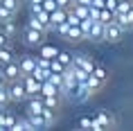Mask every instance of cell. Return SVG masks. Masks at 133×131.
<instances>
[{
	"mask_svg": "<svg viewBox=\"0 0 133 131\" xmlns=\"http://www.w3.org/2000/svg\"><path fill=\"white\" fill-rule=\"evenodd\" d=\"M7 90H9V99L11 102H25L27 99V90H25V84L21 79H14V82H7Z\"/></svg>",
	"mask_w": 133,
	"mask_h": 131,
	"instance_id": "cell-1",
	"label": "cell"
},
{
	"mask_svg": "<svg viewBox=\"0 0 133 131\" xmlns=\"http://www.w3.org/2000/svg\"><path fill=\"white\" fill-rule=\"evenodd\" d=\"M124 29L119 27L115 21H111V23H106L104 25V41H108V43H119L122 39H124Z\"/></svg>",
	"mask_w": 133,
	"mask_h": 131,
	"instance_id": "cell-2",
	"label": "cell"
},
{
	"mask_svg": "<svg viewBox=\"0 0 133 131\" xmlns=\"http://www.w3.org/2000/svg\"><path fill=\"white\" fill-rule=\"evenodd\" d=\"M0 70H2V79H5V82H14V79H21V77H23L21 66H18V57H16L14 61L0 66Z\"/></svg>",
	"mask_w": 133,
	"mask_h": 131,
	"instance_id": "cell-3",
	"label": "cell"
},
{
	"mask_svg": "<svg viewBox=\"0 0 133 131\" xmlns=\"http://www.w3.org/2000/svg\"><path fill=\"white\" fill-rule=\"evenodd\" d=\"M45 36L48 34H43V32H38V29H32V27H27V25H25V29H23V41H25V45H29V48H38Z\"/></svg>",
	"mask_w": 133,
	"mask_h": 131,
	"instance_id": "cell-4",
	"label": "cell"
},
{
	"mask_svg": "<svg viewBox=\"0 0 133 131\" xmlns=\"http://www.w3.org/2000/svg\"><path fill=\"white\" fill-rule=\"evenodd\" d=\"M72 68H79V70H86V72H92V68H95V61H92L88 54H72Z\"/></svg>",
	"mask_w": 133,
	"mask_h": 131,
	"instance_id": "cell-5",
	"label": "cell"
},
{
	"mask_svg": "<svg viewBox=\"0 0 133 131\" xmlns=\"http://www.w3.org/2000/svg\"><path fill=\"white\" fill-rule=\"evenodd\" d=\"M18 66H21L23 75H32L36 68V57L34 54H21L18 57Z\"/></svg>",
	"mask_w": 133,
	"mask_h": 131,
	"instance_id": "cell-6",
	"label": "cell"
},
{
	"mask_svg": "<svg viewBox=\"0 0 133 131\" xmlns=\"http://www.w3.org/2000/svg\"><path fill=\"white\" fill-rule=\"evenodd\" d=\"M86 41H104V23H99V21H92L90 29H88V34H86Z\"/></svg>",
	"mask_w": 133,
	"mask_h": 131,
	"instance_id": "cell-7",
	"label": "cell"
},
{
	"mask_svg": "<svg viewBox=\"0 0 133 131\" xmlns=\"http://www.w3.org/2000/svg\"><path fill=\"white\" fill-rule=\"evenodd\" d=\"M23 84H25V90H27V97L32 95H41V82L32 75H23Z\"/></svg>",
	"mask_w": 133,
	"mask_h": 131,
	"instance_id": "cell-8",
	"label": "cell"
},
{
	"mask_svg": "<svg viewBox=\"0 0 133 131\" xmlns=\"http://www.w3.org/2000/svg\"><path fill=\"white\" fill-rule=\"evenodd\" d=\"M92 117H95V120H97L104 129H113V127H115V117H113L108 111H104V109L95 111V113H92Z\"/></svg>",
	"mask_w": 133,
	"mask_h": 131,
	"instance_id": "cell-9",
	"label": "cell"
},
{
	"mask_svg": "<svg viewBox=\"0 0 133 131\" xmlns=\"http://www.w3.org/2000/svg\"><path fill=\"white\" fill-rule=\"evenodd\" d=\"M43 109H45V106H43V97L41 95L27 97V115H41Z\"/></svg>",
	"mask_w": 133,
	"mask_h": 131,
	"instance_id": "cell-10",
	"label": "cell"
},
{
	"mask_svg": "<svg viewBox=\"0 0 133 131\" xmlns=\"http://www.w3.org/2000/svg\"><path fill=\"white\" fill-rule=\"evenodd\" d=\"M16 57H18V54H16V50H14V45H11V43L2 45V48H0V66H5V63L14 61Z\"/></svg>",
	"mask_w": 133,
	"mask_h": 131,
	"instance_id": "cell-11",
	"label": "cell"
},
{
	"mask_svg": "<svg viewBox=\"0 0 133 131\" xmlns=\"http://www.w3.org/2000/svg\"><path fill=\"white\" fill-rule=\"evenodd\" d=\"M65 41H70V43L86 41V36H84V32H81V27H79V25H70V27H68V34H65Z\"/></svg>",
	"mask_w": 133,
	"mask_h": 131,
	"instance_id": "cell-12",
	"label": "cell"
},
{
	"mask_svg": "<svg viewBox=\"0 0 133 131\" xmlns=\"http://www.w3.org/2000/svg\"><path fill=\"white\" fill-rule=\"evenodd\" d=\"M38 54L45 57V59H54V57L59 54V48L52 45V43H45V41H43L41 45H38Z\"/></svg>",
	"mask_w": 133,
	"mask_h": 131,
	"instance_id": "cell-13",
	"label": "cell"
},
{
	"mask_svg": "<svg viewBox=\"0 0 133 131\" xmlns=\"http://www.w3.org/2000/svg\"><path fill=\"white\" fill-rule=\"evenodd\" d=\"M41 117H43L45 129H50V127H54V124H56V111L54 109H43L41 111Z\"/></svg>",
	"mask_w": 133,
	"mask_h": 131,
	"instance_id": "cell-14",
	"label": "cell"
},
{
	"mask_svg": "<svg viewBox=\"0 0 133 131\" xmlns=\"http://www.w3.org/2000/svg\"><path fill=\"white\" fill-rule=\"evenodd\" d=\"M65 16H68V9H63V7H56L52 14H50V25L54 27V25H59V23L65 21Z\"/></svg>",
	"mask_w": 133,
	"mask_h": 131,
	"instance_id": "cell-15",
	"label": "cell"
},
{
	"mask_svg": "<svg viewBox=\"0 0 133 131\" xmlns=\"http://www.w3.org/2000/svg\"><path fill=\"white\" fill-rule=\"evenodd\" d=\"M41 97H43V106L45 109L59 111V106H61V95H41Z\"/></svg>",
	"mask_w": 133,
	"mask_h": 131,
	"instance_id": "cell-16",
	"label": "cell"
},
{
	"mask_svg": "<svg viewBox=\"0 0 133 131\" xmlns=\"http://www.w3.org/2000/svg\"><path fill=\"white\" fill-rule=\"evenodd\" d=\"M104 84H106V82H102V79H97L95 75H88V82H86V86L90 88V93H92V95H97L99 90L104 88Z\"/></svg>",
	"mask_w": 133,
	"mask_h": 131,
	"instance_id": "cell-17",
	"label": "cell"
},
{
	"mask_svg": "<svg viewBox=\"0 0 133 131\" xmlns=\"http://www.w3.org/2000/svg\"><path fill=\"white\" fill-rule=\"evenodd\" d=\"M0 29L5 32V34L9 36V39H14L16 34H18V27H16V21L11 18V21H5V23H0Z\"/></svg>",
	"mask_w": 133,
	"mask_h": 131,
	"instance_id": "cell-18",
	"label": "cell"
},
{
	"mask_svg": "<svg viewBox=\"0 0 133 131\" xmlns=\"http://www.w3.org/2000/svg\"><path fill=\"white\" fill-rule=\"evenodd\" d=\"M41 95H59V88L50 79H45V82H41Z\"/></svg>",
	"mask_w": 133,
	"mask_h": 131,
	"instance_id": "cell-19",
	"label": "cell"
},
{
	"mask_svg": "<svg viewBox=\"0 0 133 131\" xmlns=\"http://www.w3.org/2000/svg\"><path fill=\"white\" fill-rule=\"evenodd\" d=\"M16 117H18V115H16L14 111H9L7 106H5V131H11V129H14Z\"/></svg>",
	"mask_w": 133,
	"mask_h": 131,
	"instance_id": "cell-20",
	"label": "cell"
},
{
	"mask_svg": "<svg viewBox=\"0 0 133 131\" xmlns=\"http://www.w3.org/2000/svg\"><path fill=\"white\" fill-rule=\"evenodd\" d=\"M11 99H9V90H7V82L0 84V106H9Z\"/></svg>",
	"mask_w": 133,
	"mask_h": 131,
	"instance_id": "cell-21",
	"label": "cell"
},
{
	"mask_svg": "<svg viewBox=\"0 0 133 131\" xmlns=\"http://www.w3.org/2000/svg\"><path fill=\"white\" fill-rule=\"evenodd\" d=\"M54 59H59V61H61L63 66L68 68V66L72 63V52H68V50H59V54H56Z\"/></svg>",
	"mask_w": 133,
	"mask_h": 131,
	"instance_id": "cell-22",
	"label": "cell"
},
{
	"mask_svg": "<svg viewBox=\"0 0 133 131\" xmlns=\"http://www.w3.org/2000/svg\"><path fill=\"white\" fill-rule=\"evenodd\" d=\"M0 5H2V7H7L9 11H14V14L21 11V0H0Z\"/></svg>",
	"mask_w": 133,
	"mask_h": 131,
	"instance_id": "cell-23",
	"label": "cell"
},
{
	"mask_svg": "<svg viewBox=\"0 0 133 131\" xmlns=\"http://www.w3.org/2000/svg\"><path fill=\"white\" fill-rule=\"evenodd\" d=\"M90 75H95L97 79L106 82V79H108V70H106L104 66H99V63H95V68H92V72H90Z\"/></svg>",
	"mask_w": 133,
	"mask_h": 131,
	"instance_id": "cell-24",
	"label": "cell"
},
{
	"mask_svg": "<svg viewBox=\"0 0 133 131\" xmlns=\"http://www.w3.org/2000/svg\"><path fill=\"white\" fill-rule=\"evenodd\" d=\"M113 16H115V14H113L111 9L102 7V9H99V18H97V21H99V23H104V25H106V23H111V21H113Z\"/></svg>",
	"mask_w": 133,
	"mask_h": 131,
	"instance_id": "cell-25",
	"label": "cell"
},
{
	"mask_svg": "<svg viewBox=\"0 0 133 131\" xmlns=\"http://www.w3.org/2000/svg\"><path fill=\"white\" fill-rule=\"evenodd\" d=\"M77 127L79 129H92V115H81L77 120Z\"/></svg>",
	"mask_w": 133,
	"mask_h": 131,
	"instance_id": "cell-26",
	"label": "cell"
},
{
	"mask_svg": "<svg viewBox=\"0 0 133 131\" xmlns=\"http://www.w3.org/2000/svg\"><path fill=\"white\" fill-rule=\"evenodd\" d=\"M27 115V113H25ZM29 117V124H32V129H45V124H43V117L41 115H27Z\"/></svg>",
	"mask_w": 133,
	"mask_h": 131,
	"instance_id": "cell-27",
	"label": "cell"
},
{
	"mask_svg": "<svg viewBox=\"0 0 133 131\" xmlns=\"http://www.w3.org/2000/svg\"><path fill=\"white\" fill-rule=\"evenodd\" d=\"M11 18H16V14H14V11H9L7 7H2V5H0V23L11 21Z\"/></svg>",
	"mask_w": 133,
	"mask_h": 131,
	"instance_id": "cell-28",
	"label": "cell"
},
{
	"mask_svg": "<svg viewBox=\"0 0 133 131\" xmlns=\"http://www.w3.org/2000/svg\"><path fill=\"white\" fill-rule=\"evenodd\" d=\"M32 77H36L38 82H45L50 77V70H43V68H34V72H32Z\"/></svg>",
	"mask_w": 133,
	"mask_h": 131,
	"instance_id": "cell-29",
	"label": "cell"
},
{
	"mask_svg": "<svg viewBox=\"0 0 133 131\" xmlns=\"http://www.w3.org/2000/svg\"><path fill=\"white\" fill-rule=\"evenodd\" d=\"M50 70H52V72H63L65 66H63L59 59H50Z\"/></svg>",
	"mask_w": 133,
	"mask_h": 131,
	"instance_id": "cell-30",
	"label": "cell"
},
{
	"mask_svg": "<svg viewBox=\"0 0 133 131\" xmlns=\"http://www.w3.org/2000/svg\"><path fill=\"white\" fill-rule=\"evenodd\" d=\"M65 21H68V25H79V21H81V18H79V16L75 14L72 9H68V16H65Z\"/></svg>",
	"mask_w": 133,
	"mask_h": 131,
	"instance_id": "cell-31",
	"label": "cell"
},
{
	"mask_svg": "<svg viewBox=\"0 0 133 131\" xmlns=\"http://www.w3.org/2000/svg\"><path fill=\"white\" fill-rule=\"evenodd\" d=\"M56 7H59V5H56V0H43V9H45V11H50V14H52Z\"/></svg>",
	"mask_w": 133,
	"mask_h": 131,
	"instance_id": "cell-32",
	"label": "cell"
},
{
	"mask_svg": "<svg viewBox=\"0 0 133 131\" xmlns=\"http://www.w3.org/2000/svg\"><path fill=\"white\" fill-rule=\"evenodd\" d=\"M104 7L111 9L113 14H115V9H117V0H104Z\"/></svg>",
	"mask_w": 133,
	"mask_h": 131,
	"instance_id": "cell-33",
	"label": "cell"
},
{
	"mask_svg": "<svg viewBox=\"0 0 133 131\" xmlns=\"http://www.w3.org/2000/svg\"><path fill=\"white\" fill-rule=\"evenodd\" d=\"M7 43H11V39H9L2 29H0V48H2V45H7Z\"/></svg>",
	"mask_w": 133,
	"mask_h": 131,
	"instance_id": "cell-34",
	"label": "cell"
},
{
	"mask_svg": "<svg viewBox=\"0 0 133 131\" xmlns=\"http://www.w3.org/2000/svg\"><path fill=\"white\" fill-rule=\"evenodd\" d=\"M56 5H59V7H63V9H68L72 5V0H56Z\"/></svg>",
	"mask_w": 133,
	"mask_h": 131,
	"instance_id": "cell-35",
	"label": "cell"
},
{
	"mask_svg": "<svg viewBox=\"0 0 133 131\" xmlns=\"http://www.w3.org/2000/svg\"><path fill=\"white\" fill-rule=\"evenodd\" d=\"M90 7H97V9H102V7H104V0H90Z\"/></svg>",
	"mask_w": 133,
	"mask_h": 131,
	"instance_id": "cell-36",
	"label": "cell"
},
{
	"mask_svg": "<svg viewBox=\"0 0 133 131\" xmlns=\"http://www.w3.org/2000/svg\"><path fill=\"white\" fill-rule=\"evenodd\" d=\"M2 82H5V79H2V70H0V84H2Z\"/></svg>",
	"mask_w": 133,
	"mask_h": 131,
	"instance_id": "cell-37",
	"label": "cell"
},
{
	"mask_svg": "<svg viewBox=\"0 0 133 131\" xmlns=\"http://www.w3.org/2000/svg\"><path fill=\"white\" fill-rule=\"evenodd\" d=\"M2 109H5V106H0V111H2Z\"/></svg>",
	"mask_w": 133,
	"mask_h": 131,
	"instance_id": "cell-38",
	"label": "cell"
},
{
	"mask_svg": "<svg viewBox=\"0 0 133 131\" xmlns=\"http://www.w3.org/2000/svg\"><path fill=\"white\" fill-rule=\"evenodd\" d=\"M131 5H133V0H131Z\"/></svg>",
	"mask_w": 133,
	"mask_h": 131,
	"instance_id": "cell-39",
	"label": "cell"
}]
</instances>
